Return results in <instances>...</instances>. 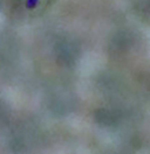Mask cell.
I'll return each mask as SVG.
<instances>
[]
</instances>
